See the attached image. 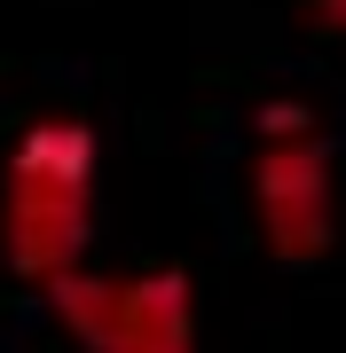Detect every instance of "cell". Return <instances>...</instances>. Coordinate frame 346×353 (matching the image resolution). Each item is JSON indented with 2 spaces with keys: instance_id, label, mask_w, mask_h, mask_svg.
<instances>
[{
  "instance_id": "1",
  "label": "cell",
  "mask_w": 346,
  "mask_h": 353,
  "mask_svg": "<svg viewBox=\"0 0 346 353\" xmlns=\"http://www.w3.org/2000/svg\"><path fill=\"white\" fill-rule=\"evenodd\" d=\"M95 126L79 118H39L16 134L8 173H0V252L24 283L48 290L55 275L87 267L95 236Z\"/></svg>"
},
{
  "instance_id": "2",
  "label": "cell",
  "mask_w": 346,
  "mask_h": 353,
  "mask_svg": "<svg viewBox=\"0 0 346 353\" xmlns=\"http://www.w3.org/2000/svg\"><path fill=\"white\" fill-rule=\"evenodd\" d=\"M252 228L283 267H315L338 243V173L315 110L260 102L252 110Z\"/></svg>"
},
{
  "instance_id": "3",
  "label": "cell",
  "mask_w": 346,
  "mask_h": 353,
  "mask_svg": "<svg viewBox=\"0 0 346 353\" xmlns=\"http://www.w3.org/2000/svg\"><path fill=\"white\" fill-rule=\"evenodd\" d=\"M48 306L87 353H197V299L181 267H71L48 283Z\"/></svg>"
},
{
  "instance_id": "4",
  "label": "cell",
  "mask_w": 346,
  "mask_h": 353,
  "mask_svg": "<svg viewBox=\"0 0 346 353\" xmlns=\"http://www.w3.org/2000/svg\"><path fill=\"white\" fill-rule=\"evenodd\" d=\"M307 16H315V32H338L346 39V0H307Z\"/></svg>"
}]
</instances>
